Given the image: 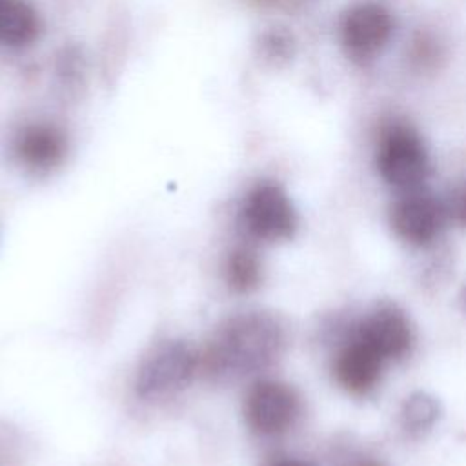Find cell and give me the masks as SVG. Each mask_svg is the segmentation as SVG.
<instances>
[{
	"instance_id": "obj_1",
	"label": "cell",
	"mask_w": 466,
	"mask_h": 466,
	"mask_svg": "<svg viewBox=\"0 0 466 466\" xmlns=\"http://www.w3.org/2000/svg\"><path fill=\"white\" fill-rule=\"evenodd\" d=\"M286 331L268 311H244L226 319L198 355V370L211 380L228 382L262 371L282 353Z\"/></svg>"
},
{
	"instance_id": "obj_2",
	"label": "cell",
	"mask_w": 466,
	"mask_h": 466,
	"mask_svg": "<svg viewBox=\"0 0 466 466\" xmlns=\"http://www.w3.org/2000/svg\"><path fill=\"white\" fill-rule=\"evenodd\" d=\"M198 370V353L182 339H169L142 359L135 390L142 399H162L184 390Z\"/></svg>"
},
{
	"instance_id": "obj_3",
	"label": "cell",
	"mask_w": 466,
	"mask_h": 466,
	"mask_svg": "<svg viewBox=\"0 0 466 466\" xmlns=\"http://www.w3.org/2000/svg\"><path fill=\"white\" fill-rule=\"evenodd\" d=\"M375 164L380 177L400 189H415L430 171L422 138L404 122H391L380 131Z\"/></svg>"
},
{
	"instance_id": "obj_4",
	"label": "cell",
	"mask_w": 466,
	"mask_h": 466,
	"mask_svg": "<svg viewBox=\"0 0 466 466\" xmlns=\"http://www.w3.org/2000/svg\"><path fill=\"white\" fill-rule=\"evenodd\" d=\"M240 220L251 237L264 242L286 240L297 229L295 208L275 182H258L246 193Z\"/></svg>"
},
{
	"instance_id": "obj_5",
	"label": "cell",
	"mask_w": 466,
	"mask_h": 466,
	"mask_svg": "<svg viewBox=\"0 0 466 466\" xmlns=\"http://www.w3.org/2000/svg\"><path fill=\"white\" fill-rule=\"evenodd\" d=\"M393 31V16L384 5L359 4L342 16L340 42L353 62L366 66L386 47Z\"/></svg>"
},
{
	"instance_id": "obj_6",
	"label": "cell",
	"mask_w": 466,
	"mask_h": 466,
	"mask_svg": "<svg viewBox=\"0 0 466 466\" xmlns=\"http://www.w3.org/2000/svg\"><path fill=\"white\" fill-rule=\"evenodd\" d=\"M300 400L297 391L280 380L264 379L255 382L244 400L248 426L258 435H279L293 426Z\"/></svg>"
},
{
	"instance_id": "obj_7",
	"label": "cell",
	"mask_w": 466,
	"mask_h": 466,
	"mask_svg": "<svg viewBox=\"0 0 466 466\" xmlns=\"http://www.w3.org/2000/svg\"><path fill=\"white\" fill-rule=\"evenodd\" d=\"M384 360L402 359L413 346V328L406 313L393 302L377 304L353 331Z\"/></svg>"
},
{
	"instance_id": "obj_8",
	"label": "cell",
	"mask_w": 466,
	"mask_h": 466,
	"mask_svg": "<svg viewBox=\"0 0 466 466\" xmlns=\"http://www.w3.org/2000/svg\"><path fill=\"white\" fill-rule=\"evenodd\" d=\"M390 222L404 242L428 246L439 237L444 226V208L431 195L411 193L391 206Z\"/></svg>"
},
{
	"instance_id": "obj_9",
	"label": "cell",
	"mask_w": 466,
	"mask_h": 466,
	"mask_svg": "<svg viewBox=\"0 0 466 466\" xmlns=\"http://www.w3.org/2000/svg\"><path fill=\"white\" fill-rule=\"evenodd\" d=\"M13 155L25 169L47 173L64 162L67 155V137L55 124L31 122L16 131Z\"/></svg>"
},
{
	"instance_id": "obj_10",
	"label": "cell",
	"mask_w": 466,
	"mask_h": 466,
	"mask_svg": "<svg viewBox=\"0 0 466 466\" xmlns=\"http://www.w3.org/2000/svg\"><path fill=\"white\" fill-rule=\"evenodd\" d=\"M384 362L373 348L353 333L333 359V375L346 391L366 395L377 386Z\"/></svg>"
},
{
	"instance_id": "obj_11",
	"label": "cell",
	"mask_w": 466,
	"mask_h": 466,
	"mask_svg": "<svg viewBox=\"0 0 466 466\" xmlns=\"http://www.w3.org/2000/svg\"><path fill=\"white\" fill-rule=\"evenodd\" d=\"M40 33V16L27 0H0V44L25 47Z\"/></svg>"
},
{
	"instance_id": "obj_12",
	"label": "cell",
	"mask_w": 466,
	"mask_h": 466,
	"mask_svg": "<svg viewBox=\"0 0 466 466\" xmlns=\"http://www.w3.org/2000/svg\"><path fill=\"white\" fill-rule=\"evenodd\" d=\"M228 286L237 293H249L262 280V264L258 255L249 248H237L226 260Z\"/></svg>"
},
{
	"instance_id": "obj_13",
	"label": "cell",
	"mask_w": 466,
	"mask_h": 466,
	"mask_svg": "<svg viewBox=\"0 0 466 466\" xmlns=\"http://www.w3.org/2000/svg\"><path fill=\"white\" fill-rule=\"evenodd\" d=\"M439 413V402L431 395L417 391L404 400L400 422L410 435H422L437 422Z\"/></svg>"
},
{
	"instance_id": "obj_14",
	"label": "cell",
	"mask_w": 466,
	"mask_h": 466,
	"mask_svg": "<svg viewBox=\"0 0 466 466\" xmlns=\"http://www.w3.org/2000/svg\"><path fill=\"white\" fill-rule=\"evenodd\" d=\"M257 51L258 56L271 66L288 64L295 55L293 35L286 27H269L258 36Z\"/></svg>"
},
{
	"instance_id": "obj_15",
	"label": "cell",
	"mask_w": 466,
	"mask_h": 466,
	"mask_svg": "<svg viewBox=\"0 0 466 466\" xmlns=\"http://www.w3.org/2000/svg\"><path fill=\"white\" fill-rule=\"evenodd\" d=\"M439 44L430 38L428 35H420L413 40V47H411V60L415 64H419L420 67H428L433 66L435 60L439 58Z\"/></svg>"
},
{
	"instance_id": "obj_16",
	"label": "cell",
	"mask_w": 466,
	"mask_h": 466,
	"mask_svg": "<svg viewBox=\"0 0 466 466\" xmlns=\"http://www.w3.org/2000/svg\"><path fill=\"white\" fill-rule=\"evenodd\" d=\"M273 466H311V464L297 459H282V461H277Z\"/></svg>"
},
{
	"instance_id": "obj_17",
	"label": "cell",
	"mask_w": 466,
	"mask_h": 466,
	"mask_svg": "<svg viewBox=\"0 0 466 466\" xmlns=\"http://www.w3.org/2000/svg\"><path fill=\"white\" fill-rule=\"evenodd\" d=\"M357 466H380V464L371 462V461H366V462H360V464H357Z\"/></svg>"
},
{
	"instance_id": "obj_18",
	"label": "cell",
	"mask_w": 466,
	"mask_h": 466,
	"mask_svg": "<svg viewBox=\"0 0 466 466\" xmlns=\"http://www.w3.org/2000/svg\"><path fill=\"white\" fill-rule=\"evenodd\" d=\"M462 217L466 220V197H464V202H462Z\"/></svg>"
},
{
	"instance_id": "obj_19",
	"label": "cell",
	"mask_w": 466,
	"mask_h": 466,
	"mask_svg": "<svg viewBox=\"0 0 466 466\" xmlns=\"http://www.w3.org/2000/svg\"><path fill=\"white\" fill-rule=\"evenodd\" d=\"M464 299H466V295H464Z\"/></svg>"
}]
</instances>
